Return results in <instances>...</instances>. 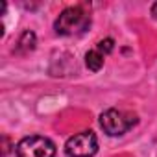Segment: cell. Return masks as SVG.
Here are the masks:
<instances>
[{"label":"cell","instance_id":"obj_1","mask_svg":"<svg viewBox=\"0 0 157 157\" xmlns=\"http://www.w3.org/2000/svg\"><path fill=\"white\" fill-rule=\"evenodd\" d=\"M91 26V15L83 10V6H70L59 13L54 22V30L57 35H80Z\"/></svg>","mask_w":157,"mask_h":157},{"label":"cell","instance_id":"obj_2","mask_svg":"<svg viewBox=\"0 0 157 157\" xmlns=\"http://www.w3.org/2000/svg\"><path fill=\"white\" fill-rule=\"evenodd\" d=\"M137 122H139V118H137L135 113L122 111V109H115V107L105 109L100 115V128L109 137H118V135L128 133Z\"/></svg>","mask_w":157,"mask_h":157},{"label":"cell","instance_id":"obj_3","mask_svg":"<svg viewBox=\"0 0 157 157\" xmlns=\"http://www.w3.org/2000/svg\"><path fill=\"white\" fill-rule=\"evenodd\" d=\"M17 157H56V144L41 135H30L17 142Z\"/></svg>","mask_w":157,"mask_h":157},{"label":"cell","instance_id":"obj_4","mask_svg":"<svg viewBox=\"0 0 157 157\" xmlns=\"http://www.w3.org/2000/svg\"><path fill=\"white\" fill-rule=\"evenodd\" d=\"M96 151H98V139L91 129L76 133L65 142L67 157H93Z\"/></svg>","mask_w":157,"mask_h":157},{"label":"cell","instance_id":"obj_5","mask_svg":"<svg viewBox=\"0 0 157 157\" xmlns=\"http://www.w3.org/2000/svg\"><path fill=\"white\" fill-rule=\"evenodd\" d=\"M35 44H37V37H35V33L32 32V30H24L22 33H21V37H19V41H17V54H28V52H32L33 48H35Z\"/></svg>","mask_w":157,"mask_h":157},{"label":"cell","instance_id":"obj_6","mask_svg":"<svg viewBox=\"0 0 157 157\" xmlns=\"http://www.w3.org/2000/svg\"><path fill=\"white\" fill-rule=\"evenodd\" d=\"M85 65L89 70L93 72H98L102 67H104V56L98 52V50H89L85 54Z\"/></svg>","mask_w":157,"mask_h":157},{"label":"cell","instance_id":"obj_7","mask_svg":"<svg viewBox=\"0 0 157 157\" xmlns=\"http://www.w3.org/2000/svg\"><path fill=\"white\" fill-rule=\"evenodd\" d=\"M96 50H98L102 56H107V54H111V52L115 50V41H113L111 37H105V39H102V41L96 44Z\"/></svg>","mask_w":157,"mask_h":157},{"label":"cell","instance_id":"obj_8","mask_svg":"<svg viewBox=\"0 0 157 157\" xmlns=\"http://www.w3.org/2000/svg\"><path fill=\"white\" fill-rule=\"evenodd\" d=\"M10 151V144H8V137H4V155Z\"/></svg>","mask_w":157,"mask_h":157},{"label":"cell","instance_id":"obj_9","mask_svg":"<svg viewBox=\"0 0 157 157\" xmlns=\"http://www.w3.org/2000/svg\"><path fill=\"white\" fill-rule=\"evenodd\" d=\"M151 15H153V19H157V2L151 6Z\"/></svg>","mask_w":157,"mask_h":157}]
</instances>
